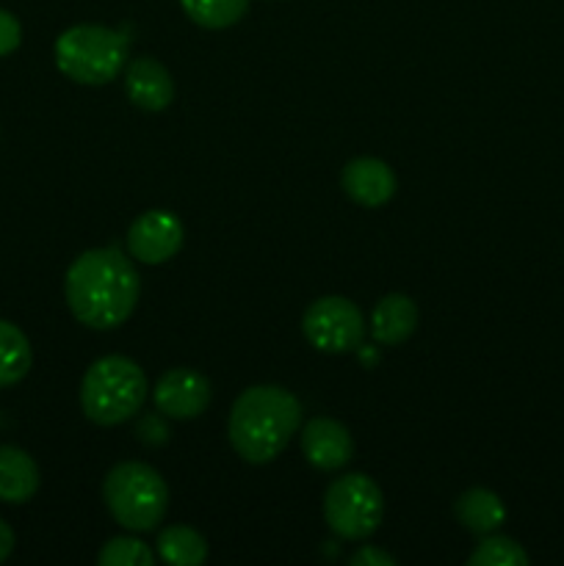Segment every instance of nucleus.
<instances>
[{
	"label": "nucleus",
	"mask_w": 564,
	"mask_h": 566,
	"mask_svg": "<svg viewBox=\"0 0 564 566\" xmlns=\"http://www.w3.org/2000/svg\"><path fill=\"white\" fill-rule=\"evenodd\" d=\"M302 453L315 470H341L352 462L354 440L341 420L313 418L304 423Z\"/></svg>",
	"instance_id": "9d476101"
},
{
	"label": "nucleus",
	"mask_w": 564,
	"mask_h": 566,
	"mask_svg": "<svg viewBox=\"0 0 564 566\" xmlns=\"http://www.w3.org/2000/svg\"><path fill=\"white\" fill-rule=\"evenodd\" d=\"M302 426V403L280 385L249 387L232 403L230 434L238 457L249 464H269L280 457Z\"/></svg>",
	"instance_id": "f03ea898"
},
{
	"label": "nucleus",
	"mask_w": 564,
	"mask_h": 566,
	"mask_svg": "<svg viewBox=\"0 0 564 566\" xmlns=\"http://www.w3.org/2000/svg\"><path fill=\"white\" fill-rule=\"evenodd\" d=\"M149 385L144 370L122 354L92 363L81 381V407L92 423L119 426L144 407Z\"/></svg>",
	"instance_id": "7ed1b4c3"
},
{
	"label": "nucleus",
	"mask_w": 564,
	"mask_h": 566,
	"mask_svg": "<svg viewBox=\"0 0 564 566\" xmlns=\"http://www.w3.org/2000/svg\"><path fill=\"white\" fill-rule=\"evenodd\" d=\"M31 365L33 352L25 332L0 318V387H11L25 379Z\"/></svg>",
	"instance_id": "dca6fc26"
},
{
	"label": "nucleus",
	"mask_w": 564,
	"mask_h": 566,
	"mask_svg": "<svg viewBox=\"0 0 564 566\" xmlns=\"http://www.w3.org/2000/svg\"><path fill=\"white\" fill-rule=\"evenodd\" d=\"M155 407L171 420L199 418L210 407V381L191 368H171L153 390Z\"/></svg>",
	"instance_id": "1a4fd4ad"
},
{
	"label": "nucleus",
	"mask_w": 564,
	"mask_h": 566,
	"mask_svg": "<svg viewBox=\"0 0 564 566\" xmlns=\"http://www.w3.org/2000/svg\"><path fill=\"white\" fill-rule=\"evenodd\" d=\"M153 551L133 536H116V539L105 542L97 553L100 566H153Z\"/></svg>",
	"instance_id": "aec40b11"
},
{
	"label": "nucleus",
	"mask_w": 564,
	"mask_h": 566,
	"mask_svg": "<svg viewBox=\"0 0 564 566\" xmlns=\"http://www.w3.org/2000/svg\"><path fill=\"white\" fill-rule=\"evenodd\" d=\"M11 551H14V531L9 528V523L0 520V564L11 556Z\"/></svg>",
	"instance_id": "5701e85b"
},
{
	"label": "nucleus",
	"mask_w": 564,
	"mask_h": 566,
	"mask_svg": "<svg viewBox=\"0 0 564 566\" xmlns=\"http://www.w3.org/2000/svg\"><path fill=\"white\" fill-rule=\"evenodd\" d=\"M354 566H396V558L385 551H376V547H359L352 556Z\"/></svg>",
	"instance_id": "4be33fe9"
},
{
	"label": "nucleus",
	"mask_w": 564,
	"mask_h": 566,
	"mask_svg": "<svg viewBox=\"0 0 564 566\" xmlns=\"http://www.w3.org/2000/svg\"><path fill=\"white\" fill-rule=\"evenodd\" d=\"M418 329V307L404 293H390L370 313V335L379 346H401Z\"/></svg>",
	"instance_id": "ddd939ff"
},
{
	"label": "nucleus",
	"mask_w": 564,
	"mask_h": 566,
	"mask_svg": "<svg viewBox=\"0 0 564 566\" xmlns=\"http://www.w3.org/2000/svg\"><path fill=\"white\" fill-rule=\"evenodd\" d=\"M182 247V224L169 210H147L127 230V252L138 263L160 265Z\"/></svg>",
	"instance_id": "6e6552de"
},
{
	"label": "nucleus",
	"mask_w": 564,
	"mask_h": 566,
	"mask_svg": "<svg viewBox=\"0 0 564 566\" xmlns=\"http://www.w3.org/2000/svg\"><path fill=\"white\" fill-rule=\"evenodd\" d=\"M385 497L374 479L363 473H348L335 479L324 495V520L341 539H368L382 523Z\"/></svg>",
	"instance_id": "423d86ee"
},
{
	"label": "nucleus",
	"mask_w": 564,
	"mask_h": 566,
	"mask_svg": "<svg viewBox=\"0 0 564 566\" xmlns=\"http://www.w3.org/2000/svg\"><path fill=\"white\" fill-rule=\"evenodd\" d=\"M453 514H457V520L464 528L479 536L492 534V531H498L506 523L503 501L492 490H484V486H473V490L462 492L457 503H453Z\"/></svg>",
	"instance_id": "2eb2a0df"
},
{
	"label": "nucleus",
	"mask_w": 564,
	"mask_h": 566,
	"mask_svg": "<svg viewBox=\"0 0 564 566\" xmlns=\"http://www.w3.org/2000/svg\"><path fill=\"white\" fill-rule=\"evenodd\" d=\"M341 186L363 208H382L396 197V175L379 158H354L343 166Z\"/></svg>",
	"instance_id": "9b49d317"
},
{
	"label": "nucleus",
	"mask_w": 564,
	"mask_h": 566,
	"mask_svg": "<svg viewBox=\"0 0 564 566\" xmlns=\"http://www.w3.org/2000/svg\"><path fill=\"white\" fill-rule=\"evenodd\" d=\"M103 501L111 517L127 531L158 528L169 509V486L155 468L144 462H122L105 475Z\"/></svg>",
	"instance_id": "20e7f679"
},
{
	"label": "nucleus",
	"mask_w": 564,
	"mask_h": 566,
	"mask_svg": "<svg viewBox=\"0 0 564 566\" xmlns=\"http://www.w3.org/2000/svg\"><path fill=\"white\" fill-rule=\"evenodd\" d=\"M302 332L310 346L324 354H348L363 346L365 318L352 298H315L302 318Z\"/></svg>",
	"instance_id": "0eeeda50"
},
{
	"label": "nucleus",
	"mask_w": 564,
	"mask_h": 566,
	"mask_svg": "<svg viewBox=\"0 0 564 566\" xmlns=\"http://www.w3.org/2000/svg\"><path fill=\"white\" fill-rule=\"evenodd\" d=\"M22 42V25L11 11L0 9V59L11 55Z\"/></svg>",
	"instance_id": "412c9836"
},
{
	"label": "nucleus",
	"mask_w": 564,
	"mask_h": 566,
	"mask_svg": "<svg viewBox=\"0 0 564 566\" xmlns=\"http://www.w3.org/2000/svg\"><path fill=\"white\" fill-rule=\"evenodd\" d=\"M142 293L136 265L122 249L103 247L77 254L66 269L64 296L72 315L92 329H116L133 315Z\"/></svg>",
	"instance_id": "f257e3e1"
},
{
	"label": "nucleus",
	"mask_w": 564,
	"mask_h": 566,
	"mask_svg": "<svg viewBox=\"0 0 564 566\" xmlns=\"http://www.w3.org/2000/svg\"><path fill=\"white\" fill-rule=\"evenodd\" d=\"M158 556L171 566H199L208 558V542L188 525H169L158 536Z\"/></svg>",
	"instance_id": "f3484780"
},
{
	"label": "nucleus",
	"mask_w": 564,
	"mask_h": 566,
	"mask_svg": "<svg viewBox=\"0 0 564 566\" xmlns=\"http://www.w3.org/2000/svg\"><path fill=\"white\" fill-rule=\"evenodd\" d=\"M470 566H525L529 553L509 536H487L479 542L473 556L468 558Z\"/></svg>",
	"instance_id": "6ab92c4d"
},
{
	"label": "nucleus",
	"mask_w": 564,
	"mask_h": 566,
	"mask_svg": "<svg viewBox=\"0 0 564 566\" xmlns=\"http://www.w3.org/2000/svg\"><path fill=\"white\" fill-rule=\"evenodd\" d=\"M127 64V39L105 25H72L55 39V66L70 81L103 86L119 77Z\"/></svg>",
	"instance_id": "39448f33"
},
{
	"label": "nucleus",
	"mask_w": 564,
	"mask_h": 566,
	"mask_svg": "<svg viewBox=\"0 0 564 566\" xmlns=\"http://www.w3.org/2000/svg\"><path fill=\"white\" fill-rule=\"evenodd\" d=\"M125 94L142 111H164L175 99V81L158 59L142 55L127 64Z\"/></svg>",
	"instance_id": "f8f14e48"
},
{
	"label": "nucleus",
	"mask_w": 564,
	"mask_h": 566,
	"mask_svg": "<svg viewBox=\"0 0 564 566\" xmlns=\"http://www.w3.org/2000/svg\"><path fill=\"white\" fill-rule=\"evenodd\" d=\"M39 490V468L22 448L0 446V501L28 503Z\"/></svg>",
	"instance_id": "4468645a"
},
{
	"label": "nucleus",
	"mask_w": 564,
	"mask_h": 566,
	"mask_svg": "<svg viewBox=\"0 0 564 566\" xmlns=\"http://www.w3.org/2000/svg\"><path fill=\"white\" fill-rule=\"evenodd\" d=\"M180 6L188 20L208 31L236 25L249 11V0H180Z\"/></svg>",
	"instance_id": "a211bd4d"
}]
</instances>
